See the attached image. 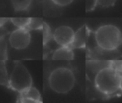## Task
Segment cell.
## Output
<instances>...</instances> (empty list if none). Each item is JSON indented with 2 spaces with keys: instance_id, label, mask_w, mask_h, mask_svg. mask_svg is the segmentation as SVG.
<instances>
[{
  "instance_id": "obj_1",
  "label": "cell",
  "mask_w": 122,
  "mask_h": 103,
  "mask_svg": "<svg viewBox=\"0 0 122 103\" xmlns=\"http://www.w3.org/2000/svg\"><path fill=\"white\" fill-rule=\"evenodd\" d=\"M121 78L120 75L111 65L104 67L95 75V88L104 95H113L120 89Z\"/></svg>"
},
{
  "instance_id": "obj_17",
  "label": "cell",
  "mask_w": 122,
  "mask_h": 103,
  "mask_svg": "<svg viewBox=\"0 0 122 103\" xmlns=\"http://www.w3.org/2000/svg\"><path fill=\"white\" fill-rule=\"evenodd\" d=\"M51 1L59 7H65V6L70 5L74 2V0H51Z\"/></svg>"
},
{
  "instance_id": "obj_18",
  "label": "cell",
  "mask_w": 122,
  "mask_h": 103,
  "mask_svg": "<svg viewBox=\"0 0 122 103\" xmlns=\"http://www.w3.org/2000/svg\"><path fill=\"white\" fill-rule=\"evenodd\" d=\"M120 90H122V78H121V83H120Z\"/></svg>"
},
{
  "instance_id": "obj_9",
  "label": "cell",
  "mask_w": 122,
  "mask_h": 103,
  "mask_svg": "<svg viewBox=\"0 0 122 103\" xmlns=\"http://www.w3.org/2000/svg\"><path fill=\"white\" fill-rule=\"evenodd\" d=\"M21 101H30V102H39L41 101V96L37 89L31 86L28 90L24 91V92L20 93Z\"/></svg>"
},
{
  "instance_id": "obj_14",
  "label": "cell",
  "mask_w": 122,
  "mask_h": 103,
  "mask_svg": "<svg viewBox=\"0 0 122 103\" xmlns=\"http://www.w3.org/2000/svg\"><path fill=\"white\" fill-rule=\"evenodd\" d=\"M43 32H44V44H46V42H48L50 39L51 32L49 26L45 23H44V25H43Z\"/></svg>"
},
{
  "instance_id": "obj_3",
  "label": "cell",
  "mask_w": 122,
  "mask_h": 103,
  "mask_svg": "<svg viewBox=\"0 0 122 103\" xmlns=\"http://www.w3.org/2000/svg\"><path fill=\"white\" fill-rule=\"evenodd\" d=\"M75 85V76L67 67H58L52 70L49 76V86L58 94H67Z\"/></svg>"
},
{
  "instance_id": "obj_16",
  "label": "cell",
  "mask_w": 122,
  "mask_h": 103,
  "mask_svg": "<svg viewBox=\"0 0 122 103\" xmlns=\"http://www.w3.org/2000/svg\"><path fill=\"white\" fill-rule=\"evenodd\" d=\"M0 50H1V60L4 61V60L7 57V55H6V53H7V44L4 40V39H2V40H1Z\"/></svg>"
},
{
  "instance_id": "obj_5",
  "label": "cell",
  "mask_w": 122,
  "mask_h": 103,
  "mask_svg": "<svg viewBox=\"0 0 122 103\" xmlns=\"http://www.w3.org/2000/svg\"><path fill=\"white\" fill-rule=\"evenodd\" d=\"M9 44L13 49L21 50L29 45L31 41V34L27 28H18L10 34L9 38Z\"/></svg>"
},
{
  "instance_id": "obj_2",
  "label": "cell",
  "mask_w": 122,
  "mask_h": 103,
  "mask_svg": "<svg viewBox=\"0 0 122 103\" xmlns=\"http://www.w3.org/2000/svg\"><path fill=\"white\" fill-rule=\"evenodd\" d=\"M95 40L100 49L107 51L115 50L121 44V31L115 25L105 24L96 29L95 33Z\"/></svg>"
},
{
  "instance_id": "obj_10",
  "label": "cell",
  "mask_w": 122,
  "mask_h": 103,
  "mask_svg": "<svg viewBox=\"0 0 122 103\" xmlns=\"http://www.w3.org/2000/svg\"><path fill=\"white\" fill-rule=\"evenodd\" d=\"M15 11H25L30 7L32 0H10Z\"/></svg>"
},
{
  "instance_id": "obj_13",
  "label": "cell",
  "mask_w": 122,
  "mask_h": 103,
  "mask_svg": "<svg viewBox=\"0 0 122 103\" xmlns=\"http://www.w3.org/2000/svg\"><path fill=\"white\" fill-rule=\"evenodd\" d=\"M98 4V0H85V9L86 12H90L96 8Z\"/></svg>"
},
{
  "instance_id": "obj_11",
  "label": "cell",
  "mask_w": 122,
  "mask_h": 103,
  "mask_svg": "<svg viewBox=\"0 0 122 103\" xmlns=\"http://www.w3.org/2000/svg\"><path fill=\"white\" fill-rule=\"evenodd\" d=\"M31 18H12L11 22L17 28H28Z\"/></svg>"
},
{
  "instance_id": "obj_12",
  "label": "cell",
  "mask_w": 122,
  "mask_h": 103,
  "mask_svg": "<svg viewBox=\"0 0 122 103\" xmlns=\"http://www.w3.org/2000/svg\"><path fill=\"white\" fill-rule=\"evenodd\" d=\"M44 22L41 19H37V18H31L30 23L27 29H39L43 28Z\"/></svg>"
},
{
  "instance_id": "obj_4",
  "label": "cell",
  "mask_w": 122,
  "mask_h": 103,
  "mask_svg": "<svg viewBox=\"0 0 122 103\" xmlns=\"http://www.w3.org/2000/svg\"><path fill=\"white\" fill-rule=\"evenodd\" d=\"M33 80L29 70L23 63H15L10 75L9 85L13 90L19 93L24 92L32 86Z\"/></svg>"
},
{
  "instance_id": "obj_8",
  "label": "cell",
  "mask_w": 122,
  "mask_h": 103,
  "mask_svg": "<svg viewBox=\"0 0 122 103\" xmlns=\"http://www.w3.org/2000/svg\"><path fill=\"white\" fill-rule=\"evenodd\" d=\"M54 60L70 61L74 59V53L70 46H60L53 54Z\"/></svg>"
},
{
  "instance_id": "obj_7",
  "label": "cell",
  "mask_w": 122,
  "mask_h": 103,
  "mask_svg": "<svg viewBox=\"0 0 122 103\" xmlns=\"http://www.w3.org/2000/svg\"><path fill=\"white\" fill-rule=\"evenodd\" d=\"M88 39V28L85 25L82 26L75 32L74 41L71 48H85Z\"/></svg>"
},
{
  "instance_id": "obj_15",
  "label": "cell",
  "mask_w": 122,
  "mask_h": 103,
  "mask_svg": "<svg viewBox=\"0 0 122 103\" xmlns=\"http://www.w3.org/2000/svg\"><path fill=\"white\" fill-rule=\"evenodd\" d=\"M117 0H98V4L102 8H109L115 5Z\"/></svg>"
},
{
  "instance_id": "obj_6",
  "label": "cell",
  "mask_w": 122,
  "mask_h": 103,
  "mask_svg": "<svg viewBox=\"0 0 122 103\" xmlns=\"http://www.w3.org/2000/svg\"><path fill=\"white\" fill-rule=\"evenodd\" d=\"M75 32L71 27L66 25L59 26L53 34L54 39L59 46H71Z\"/></svg>"
}]
</instances>
